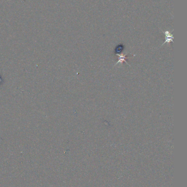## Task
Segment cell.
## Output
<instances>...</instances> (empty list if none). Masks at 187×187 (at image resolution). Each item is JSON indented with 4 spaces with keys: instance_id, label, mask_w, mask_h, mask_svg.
Masks as SVG:
<instances>
[{
    "instance_id": "cell-1",
    "label": "cell",
    "mask_w": 187,
    "mask_h": 187,
    "mask_svg": "<svg viewBox=\"0 0 187 187\" xmlns=\"http://www.w3.org/2000/svg\"><path fill=\"white\" fill-rule=\"evenodd\" d=\"M164 33V34L165 35V37H166V39H165V42H164V43L161 46L165 45V43H170L171 42H173V35H172L171 32L173 31L172 30L171 32H170L169 31H162Z\"/></svg>"
},
{
    "instance_id": "cell-2",
    "label": "cell",
    "mask_w": 187,
    "mask_h": 187,
    "mask_svg": "<svg viewBox=\"0 0 187 187\" xmlns=\"http://www.w3.org/2000/svg\"><path fill=\"white\" fill-rule=\"evenodd\" d=\"M116 55H118V56H119V60H118V62H116V63L114 65V66H116V65H118V64H122L123 62H126L129 66H131V65H130V64H128V62L126 61V59H128V58H130V56L127 57L126 55L123 54L122 53H121V54H116Z\"/></svg>"
},
{
    "instance_id": "cell-3",
    "label": "cell",
    "mask_w": 187,
    "mask_h": 187,
    "mask_svg": "<svg viewBox=\"0 0 187 187\" xmlns=\"http://www.w3.org/2000/svg\"><path fill=\"white\" fill-rule=\"evenodd\" d=\"M122 46H121V45L118 46V47L116 48V54H119V52H121V51H122Z\"/></svg>"
}]
</instances>
